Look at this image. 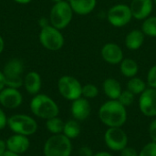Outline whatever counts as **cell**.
<instances>
[{"instance_id": "cell-1", "label": "cell", "mask_w": 156, "mask_h": 156, "mask_svg": "<svg viewBox=\"0 0 156 156\" xmlns=\"http://www.w3.org/2000/svg\"><path fill=\"white\" fill-rule=\"evenodd\" d=\"M101 122L108 127H122L127 121V111L118 100L103 103L99 110Z\"/></svg>"}, {"instance_id": "cell-2", "label": "cell", "mask_w": 156, "mask_h": 156, "mask_svg": "<svg viewBox=\"0 0 156 156\" xmlns=\"http://www.w3.org/2000/svg\"><path fill=\"white\" fill-rule=\"evenodd\" d=\"M30 110L38 118L48 120L58 115V104L46 94H37L31 100Z\"/></svg>"}, {"instance_id": "cell-3", "label": "cell", "mask_w": 156, "mask_h": 156, "mask_svg": "<svg viewBox=\"0 0 156 156\" xmlns=\"http://www.w3.org/2000/svg\"><path fill=\"white\" fill-rule=\"evenodd\" d=\"M71 152L70 139L62 133L52 135L44 144L45 156H70Z\"/></svg>"}, {"instance_id": "cell-4", "label": "cell", "mask_w": 156, "mask_h": 156, "mask_svg": "<svg viewBox=\"0 0 156 156\" xmlns=\"http://www.w3.org/2000/svg\"><path fill=\"white\" fill-rule=\"evenodd\" d=\"M73 10L67 1H60L55 3L50 10L49 22L51 26L58 29H63L71 22Z\"/></svg>"}, {"instance_id": "cell-5", "label": "cell", "mask_w": 156, "mask_h": 156, "mask_svg": "<svg viewBox=\"0 0 156 156\" xmlns=\"http://www.w3.org/2000/svg\"><path fill=\"white\" fill-rule=\"evenodd\" d=\"M24 71V64L18 58H12L8 60L3 69V75L6 87L18 89L24 83L22 73Z\"/></svg>"}, {"instance_id": "cell-6", "label": "cell", "mask_w": 156, "mask_h": 156, "mask_svg": "<svg viewBox=\"0 0 156 156\" xmlns=\"http://www.w3.org/2000/svg\"><path fill=\"white\" fill-rule=\"evenodd\" d=\"M7 125L15 133L26 136L34 134L37 130V122L26 114H16L11 116L7 120Z\"/></svg>"}, {"instance_id": "cell-7", "label": "cell", "mask_w": 156, "mask_h": 156, "mask_svg": "<svg viewBox=\"0 0 156 156\" xmlns=\"http://www.w3.org/2000/svg\"><path fill=\"white\" fill-rule=\"evenodd\" d=\"M39 42L45 48L50 51H58L64 45V37L59 29L48 25L41 28Z\"/></svg>"}, {"instance_id": "cell-8", "label": "cell", "mask_w": 156, "mask_h": 156, "mask_svg": "<svg viewBox=\"0 0 156 156\" xmlns=\"http://www.w3.org/2000/svg\"><path fill=\"white\" fill-rule=\"evenodd\" d=\"M58 89L60 95L69 101H73L82 96V85L71 76H62L58 81Z\"/></svg>"}, {"instance_id": "cell-9", "label": "cell", "mask_w": 156, "mask_h": 156, "mask_svg": "<svg viewBox=\"0 0 156 156\" xmlns=\"http://www.w3.org/2000/svg\"><path fill=\"white\" fill-rule=\"evenodd\" d=\"M104 141L107 147L114 152H121L128 144V136L121 127H109L105 132Z\"/></svg>"}, {"instance_id": "cell-10", "label": "cell", "mask_w": 156, "mask_h": 156, "mask_svg": "<svg viewBox=\"0 0 156 156\" xmlns=\"http://www.w3.org/2000/svg\"><path fill=\"white\" fill-rule=\"evenodd\" d=\"M107 18L110 24L113 27H122L130 23L133 18V15L129 5L124 4H118L109 9Z\"/></svg>"}, {"instance_id": "cell-11", "label": "cell", "mask_w": 156, "mask_h": 156, "mask_svg": "<svg viewBox=\"0 0 156 156\" xmlns=\"http://www.w3.org/2000/svg\"><path fill=\"white\" fill-rule=\"evenodd\" d=\"M139 108L146 117H156V89H146L139 98Z\"/></svg>"}, {"instance_id": "cell-12", "label": "cell", "mask_w": 156, "mask_h": 156, "mask_svg": "<svg viewBox=\"0 0 156 156\" xmlns=\"http://www.w3.org/2000/svg\"><path fill=\"white\" fill-rule=\"evenodd\" d=\"M23 97L16 88L5 87L0 91V104L6 109H16L22 103Z\"/></svg>"}, {"instance_id": "cell-13", "label": "cell", "mask_w": 156, "mask_h": 156, "mask_svg": "<svg viewBox=\"0 0 156 156\" xmlns=\"http://www.w3.org/2000/svg\"><path fill=\"white\" fill-rule=\"evenodd\" d=\"M154 4L152 0H133L130 5L133 17L143 20L149 17L153 11Z\"/></svg>"}, {"instance_id": "cell-14", "label": "cell", "mask_w": 156, "mask_h": 156, "mask_svg": "<svg viewBox=\"0 0 156 156\" xmlns=\"http://www.w3.org/2000/svg\"><path fill=\"white\" fill-rule=\"evenodd\" d=\"M102 58L112 65L120 64L123 59V52L120 46L115 43H107L101 48Z\"/></svg>"}, {"instance_id": "cell-15", "label": "cell", "mask_w": 156, "mask_h": 156, "mask_svg": "<svg viewBox=\"0 0 156 156\" xmlns=\"http://www.w3.org/2000/svg\"><path fill=\"white\" fill-rule=\"evenodd\" d=\"M91 112L90 104L86 98H79L72 101L71 114L76 121H85Z\"/></svg>"}, {"instance_id": "cell-16", "label": "cell", "mask_w": 156, "mask_h": 156, "mask_svg": "<svg viewBox=\"0 0 156 156\" xmlns=\"http://www.w3.org/2000/svg\"><path fill=\"white\" fill-rule=\"evenodd\" d=\"M5 143H6L7 150L16 154L26 153L30 145L27 136L22 134H16V133L15 135L10 136Z\"/></svg>"}, {"instance_id": "cell-17", "label": "cell", "mask_w": 156, "mask_h": 156, "mask_svg": "<svg viewBox=\"0 0 156 156\" xmlns=\"http://www.w3.org/2000/svg\"><path fill=\"white\" fill-rule=\"evenodd\" d=\"M74 13L86 16L91 13L97 5V0H69Z\"/></svg>"}, {"instance_id": "cell-18", "label": "cell", "mask_w": 156, "mask_h": 156, "mask_svg": "<svg viewBox=\"0 0 156 156\" xmlns=\"http://www.w3.org/2000/svg\"><path fill=\"white\" fill-rule=\"evenodd\" d=\"M23 84L29 94L37 95L41 89V77L37 72L30 71L25 76Z\"/></svg>"}, {"instance_id": "cell-19", "label": "cell", "mask_w": 156, "mask_h": 156, "mask_svg": "<svg viewBox=\"0 0 156 156\" xmlns=\"http://www.w3.org/2000/svg\"><path fill=\"white\" fill-rule=\"evenodd\" d=\"M102 90L111 100H118L122 91L120 82L113 78H108L103 81Z\"/></svg>"}, {"instance_id": "cell-20", "label": "cell", "mask_w": 156, "mask_h": 156, "mask_svg": "<svg viewBox=\"0 0 156 156\" xmlns=\"http://www.w3.org/2000/svg\"><path fill=\"white\" fill-rule=\"evenodd\" d=\"M144 41V34L142 30L133 29L130 31L125 37V45L131 50L139 49Z\"/></svg>"}, {"instance_id": "cell-21", "label": "cell", "mask_w": 156, "mask_h": 156, "mask_svg": "<svg viewBox=\"0 0 156 156\" xmlns=\"http://www.w3.org/2000/svg\"><path fill=\"white\" fill-rule=\"evenodd\" d=\"M121 72L124 77L133 78L136 76L139 70L138 64L132 58H123L121 62Z\"/></svg>"}, {"instance_id": "cell-22", "label": "cell", "mask_w": 156, "mask_h": 156, "mask_svg": "<svg viewBox=\"0 0 156 156\" xmlns=\"http://www.w3.org/2000/svg\"><path fill=\"white\" fill-rule=\"evenodd\" d=\"M63 134L70 140L79 137L80 134V126L79 122L76 120H69L66 122L64 124Z\"/></svg>"}, {"instance_id": "cell-23", "label": "cell", "mask_w": 156, "mask_h": 156, "mask_svg": "<svg viewBox=\"0 0 156 156\" xmlns=\"http://www.w3.org/2000/svg\"><path fill=\"white\" fill-rule=\"evenodd\" d=\"M146 89L147 88L145 82L142 79L137 77L131 78V80L127 83V90H130L134 95L142 94Z\"/></svg>"}, {"instance_id": "cell-24", "label": "cell", "mask_w": 156, "mask_h": 156, "mask_svg": "<svg viewBox=\"0 0 156 156\" xmlns=\"http://www.w3.org/2000/svg\"><path fill=\"white\" fill-rule=\"evenodd\" d=\"M64 124H65V122L60 118L56 116V117L47 120L46 127L49 133H51L53 134H59V133H63Z\"/></svg>"}, {"instance_id": "cell-25", "label": "cell", "mask_w": 156, "mask_h": 156, "mask_svg": "<svg viewBox=\"0 0 156 156\" xmlns=\"http://www.w3.org/2000/svg\"><path fill=\"white\" fill-rule=\"evenodd\" d=\"M142 31L146 36L156 37V16H149L144 19L142 25Z\"/></svg>"}, {"instance_id": "cell-26", "label": "cell", "mask_w": 156, "mask_h": 156, "mask_svg": "<svg viewBox=\"0 0 156 156\" xmlns=\"http://www.w3.org/2000/svg\"><path fill=\"white\" fill-rule=\"evenodd\" d=\"M99 94V90L94 84H86L82 86V96L86 99H93Z\"/></svg>"}, {"instance_id": "cell-27", "label": "cell", "mask_w": 156, "mask_h": 156, "mask_svg": "<svg viewBox=\"0 0 156 156\" xmlns=\"http://www.w3.org/2000/svg\"><path fill=\"white\" fill-rule=\"evenodd\" d=\"M134 94L132 93L130 90H122L118 101L124 106V107H129L131 106L133 101H134Z\"/></svg>"}, {"instance_id": "cell-28", "label": "cell", "mask_w": 156, "mask_h": 156, "mask_svg": "<svg viewBox=\"0 0 156 156\" xmlns=\"http://www.w3.org/2000/svg\"><path fill=\"white\" fill-rule=\"evenodd\" d=\"M139 156H156L155 142H151L145 144L139 153Z\"/></svg>"}, {"instance_id": "cell-29", "label": "cell", "mask_w": 156, "mask_h": 156, "mask_svg": "<svg viewBox=\"0 0 156 156\" xmlns=\"http://www.w3.org/2000/svg\"><path fill=\"white\" fill-rule=\"evenodd\" d=\"M147 83L150 88L156 89V65L153 66L147 74Z\"/></svg>"}, {"instance_id": "cell-30", "label": "cell", "mask_w": 156, "mask_h": 156, "mask_svg": "<svg viewBox=\"0 0 156 156\" xmlns=\"http://www.w3.org/2000/svg\"><path fill=\"white\" fill-rule=\"evenodd\" d=\"M148 133H149V136L152 142L156 143V119L151 122L149 128H148Z\"/></svg>"}, {"instance_id": "cell-31", "label": "cell", "mask_w": 156, "mask_h": 156, "mask_svg": "<svg viewBox=\"0 0 156 156\" xmlns=\"http://www.w3.org/2000/svg\"><path fill=\"white\" fill-rule=\"evenodd\" d=\"M121 156H139V154L133 147H125L121 151Z\"/></svg>"}, {"instance_id": "cell-32", "label": "cell", "mask_w": 156, "mask_h": 156, "mask_svg": "<svg viewBox=\"0 0 156 156\" xmlns=\"http://www.w3.org/2000/svg\"><path fill=\"white\" fill-rule=\"evenodd\" d=\"M80 156H93V152L91 150V148L88 147V146H83L80 149Z\"/></svg>"}, {"instance_id": "cell-33", "label": "cell", "mask_w": 156, "mask_h": 156, "mask_svg": "<svg viewBox=\"0 0 156 156\" xmlns=\"http://www.w3.org/2000/svg\"><path fill=\"white\" fill-rule=\"evenodd\" d=\"M7 120L4 111L0 108V130H3L7 125Z\"/></svg>"}, {"instance_id": "cell-34", "label": "cell", "mask_w": 156, "mask_h": 156, "mask_svg": "<svg viewBox=\"0 0 156 156\" xmlns=\"http://www.w3.org/2000/svg\"><path fill=\"white\" fill-rule=\"evenodd\" d=\"M6 143L0 139V156H2L7 150H6Z\"/></svg>"}, {"instance_id": "cell-35", "label": "cell", "mask_w": 156, "mask_h": 156, "mask_svg": "<svg viewBox=\"0 0 156 156\" xmlns=\"http://www.w3.org/2000/svg\"><path fill=\"white\" fill-rule=\"evenodd\" d=\"M39 26L41 27V28H43V27L48 26V20L47 18H45V17L40 18V19H39Z\"/></svg>"}, {"instance_id": "cell-36", "label": "cell", "mask_w": 156, "mask_h": 156, "mask_svg": "<svg viewBox=\"0 0 156 156\" xmlns=\"http://www.w3.org/2000/svg\"><path fill=\"white\" fill-rule=\"evenodd\" d=\"M5 87V78L4 75L2 73V71H0V91Z\"/></svg>"}, {"instance_id": "cell-37", "label": "cell", "mask_w": 156, "mask_h": 156, "mask_svg": "<svg viewBox=\"0 0 156 156\" xmlns=\"http://www.w3.org/2000/svg\"><path fill=\"white\" fill-rule=\"evenodd\" d=\"M93 156H112L108 152H99L97 154H94Z\"/></svg>"}, {"instance_id": "cell-38", "label": "cell", "mask_w": 156, "mask_h": 156, "mask_svg": "<svg viewBox=\"0 0 156 156\" xmlns=\"http://www.w3.org/2000/svg\"><path fill=\"white\" fill-rule=\"evenodd\" d=\"M4 48H5V42H4V39H3V37L0 36V54L3 52V50H4Z\"/></svg>"}, {"instance_id": "cell-39", "label": "cell", "mask_w": 156, "mask_h": 156, "mask_svg": "<svg viewBox=\"0 0 156 156\" xmlns=\"http://www.w3.org/2000/svg\"><path fill=\"white\" fill-rule=\"evenodd\" d=\"M15 2L18 3V4H22V5H26V4H28L30 3L32 0H14Z\"/></svg>"}, {"instance_id": "cell-40", "label": "cell", "mask_w": 156, "mask_h": 156, "mask_svg": "<svg viewBox=\"0 0 156 156\" xmlns=\"http://www.w3.org/2000/svg\"><path fill=\"white\" fill-rule=\"evenodd\" d=\"M2 156H19V154H15V153H12V152H10V151H6L4 154Z\"/></svg>"}, {"instance_id": "cell-41", "label": "cell", "mask_w": 156, "mask_h": 156, "mask_svg": "<svg viewBox=\"0 0 156 156\" xmlns=\"http://www.w3.org/2000/svg\"><path fill=\"white\" fill-rule=\"evenodd\" d=\"M51 1H53L54 3H58V2H60V1H63V0H51Z\"/></svg>"}, {"instance_id": "cell-42", "label": "cell", "mask_w": 156, "mask_h": 156, "mask_svg": "<svg viewBox=\"0 0 156 156\" xmlns=\"http://www.w3.org/2000/svg\"><path fill=\"white\" fill-rule=\"evenodd\" d=\"M154 3H155V4H156V0H154Z\"/></svg>"}]
</instances>
